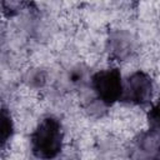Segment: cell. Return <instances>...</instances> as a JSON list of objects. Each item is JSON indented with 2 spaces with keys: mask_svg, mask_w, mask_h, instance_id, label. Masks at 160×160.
Returning <instances> with one entry per match:
<instances>
[{
  "mask_svg": "<svg viewBox=\"0 0 160 160\" xmlns=\"http://www.w3.org/2000/svg\"><path fill=\"white\" fill-rule=\"evenodd\" d=\"M62 140L64 134L60 121L52 116L44 118L31 134V151L40 160H52L60 154Z\"/></svg>",
  "mask_w": 160,
  "mask_h": 160,
  "instance_id": "obj_1",
  "label": "cell"
},
{
  "mask_svg": "<svg viewBox=\"0 0 160 160\" xmlns=\"http://www.w3.org/2000/svg\"><path fill=\"white\" fill-rule=\"evenodd\" d=\"M154 160H160V151L158 152V155L155 156V159H154Z\"/></svg>",
  "mask_w": 160,
  "mask_h": 160,
  "instance_id": "obj_6",
  "label": "cell"
},
{
  "mask_svg": "<svg viewBox=\"0 0 160 160\" xmlns=\"http://www.w3.org/2000/svg\"><path fill=\"white\" fill-rule=\"evenodd\" d=\"M146 122L149 129L156 132H160V99L154 102L146 114Z\"/></svg>",
  "mask_w": 160,
  "mask_h": 160,
  "instance_id": "obj_5",
  "label": "cell"
},
{
  "mask_svg": "<svg viewBox=\"0 0 160 160\" xmlns=\"http://www.w3.org/2000/svg\"><path fill=\"white\" fill-rule=\"evenodd\" d=\"M124 82L121 80L120 70L109 68L99 70L91 78V88L99 101L105 105H112L121 100Z\"/></svg>",
  "mask_w": 160,
  "mask_h": 160,
  "instance_id": "obj_2",
  "label": "cell"
},
{
  "mask_svg": "<svg viewBox=\"0 0 160 160\" xmlns=\"http://www.w3.org/2000/svg\"><path fill=\"white\" fill-rule=\"evenodd\" d=\"M12 120L10 114L6 111V109H2L1 114V125H0V136H1V145L5 146V144L9 141V139L12 135Z\"/></svg>",
  "mask_w": 160,
  "mask_h": 160,
  "instance_id": "obj_4",
  "label": "cell"
},
{
  "mask_svg": "<svg viewBox=\"0 0 160 160\" xmlns=\"http://www.w3.org/2000/svg\"><path fill=\"white\" fill-rule=\"evenodd\" d=\"M152 91L151 78L144 71H134L124 82L121 100L131 105H144L150 101Z\"/></svg>",
  "mask_w": 160,
  "mask_h": 160,
  "instance_id": "obj_3",
  "label": "cell"
}]
</instances>
